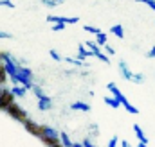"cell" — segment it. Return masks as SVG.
Listing matches in <instances>:
<instances>
[{"mask_svg": "<svg viewBox=\"0 0 155 147\" xmlns=\"http://www.w3.org/2000/svg\"><path fill=\"white\" fill-rule=\"evenodd\" d=\"M107 88H108V92L116 97L117 101L123 104V108L128 111V113H132V115H139V108H137V106H134V104H132V102L124 97V93H123V92H121V90L116 86V83H108V84H107Z\"/></svg>", "mask_w": 155, "mask_h": 147, "instance_id": "6da1fadb", "label": "cell"}, {"mask_svg": "<svg viewBox=\"0 0 155 147\" xmlns=\"http://www.w3.org/2000/svg\"><path fill=\"white\" fill-rule=\"evenodd\" d=\"M15 93L7 86H0V111H7V108L15 102Z\"/></svg>", "mask_w": 155, "mask_h": 147, "instance_id": "7a4b0ae2", "label": "cell"}, {"mask_svg": "<svg viewBox=\"0 0 155 147\" xmlns=\"http://www.w3.org/2000/svg\"><path fill=\"white\" fill-rule=\"evenodd\" d=\"M119 72H121V75H123L126 81H132V83H143V81H144V75H143V74H134L128 68L126 61H119Z\"/></svg>", "mask_w": 155, "mask_h": 147, "instance_id": "3957f363", "label": "cell"}, {"mask_svg": "<svg viewBox=\"0 0 155 147\" xmlns=\"http://www.w3.org/2000/svg\"><path fill=\"white\" fill-rule=\"evenodd\" d=\"M5 113H7L13 120H18V122H22V124L27 120V111L24 110L20 104H16V102H13V104L7 108V111H5Z\"/></svg>", "mask_w": 155, "mask_h": 147, "instance_id": "277c9868", "label": "cell"}, {"mask_svg": "<svg viewBox=\"0 0 155 147\" xmlns=\"http://www.w3.org/2000/svg\"><path fill=\"white\" fill-rule=\"evenodd\" d=\"M76 16H54V14H49L47 16V22H51V23H67V25H74L78 23Z\"/></svg>", "mask_w": 155, "mask_h": 147, "instance_id": "5b68a950", "label": "cell"}, {"mask_svg": "<svg viewBox=\"0 0 155 147\" xmlns=\"http://www.w3.org/2000/svg\"><path fill=\"white\" fill-rule=\"evenodd\" d=\"M40 140L43 142V145H47V147H54V145H58V144H61L60 135H45V136H41Z\"/></svg>", "mask_w": 155, "mask_h": 147, "instance_id": "8992f818", "label": "cell"}, {"mask_svg": "<svg viewBox=\"0 0 155 147\" xmlns=\"http://www.w3.org/2000/svg\"><path fill=\"white\" fill-rule=\"evenodd\" d=\"M90 56H94V52H92L85 43H79V45H78V59L85 61V59H87V58H90Z\"/></svg>", "mask_w": 155, "mask_h": 147, "instance_id": "52a82bcc", "label": "cell"}, {"mask_svg": "<svg viewBox=\"0 0 155 147\" xmlns=\"http://www.w3.org/2000/svg\"><path fill=\"white\" fill-rule=\"evenodd\" d=\"M52 108V101H51V97L49 95H43V97H40L38 99V110L41 111H47Z\"/></svg>", "mask_w": 155, "mask_h": 147, "instance_id": "ba28073f", "label": "cell"}, {"mask_svg": "<svg viewBox=\"0 0 155 147\" xmlns=\"http://www.w3.org/2000/svg\"><path fill=\"white\" fill-rule=\"evenodd\" d=\"M134 133H135V136H137L139 142H143V144H148V142H150V140L146 138V135H144V131H143V127H141L139 124H134Z\"/></svg>", "mask_w": 155, "mask_h": 147, "instance_id": "9c48e42d", "label": "cell"}, {"mask_svg": "<svg viewBox=\"0 0 155 147\" xmlns=\"http://www.w3.org/2000/svg\"><path fill=\"white\" fill-rule=\"evenodd\" d=\"M71 110H74V111H83V113H88V111H90V106H88L87 102H83V101H76V102H72V104H71Z\"/></svg>", "mask_w": 155, "mask_h": 147, "instance_id": "30bf717a", "label": "cell"}, {"mask_svg": "<svg viewBox=\"0 0 155 147\" xmlns=\"http://www.w3.org/2000/svg\"><path fill=\"white\" fill-rule=\"evenodd\" d=\"M11 90H13V93H15V97H16V99H24V97L27 95V88H25V86H22V84H15Z\"/></svg>", "mask_w": 155, "mask_h": 147, "instance_id": "8fae6325", "label": "cell"}, {"mask_svg": "<svg viewBox=\"0 0 155 147\" xmlns=\"http://www.w3.org/2000/svg\"><path fill=\"white\" fill-rule=\"evenodd\" d=\"M7 81H9V74H7V68H5V63L0 61V86H5Z\"/></svg>", "mask_w": 155, "mask_h": 147, "instance_id": "7c38bea8", "label": "cell"}, {"mask_svg": "<svg viewBox=\"0 0 155 147\" xmlns=\"http://www.w3.org/2000/svg\"><path fill=\"white\" fill-rule=\"evenodd\" d=\"M103 101H105V104H107V106H110L112 110H117L119 106H123L116 97H114V95H105V99H103Z\"/></svg>", "mask_w": 155, "mask_h": 147, "instance_id": "4fadbf2b", "label": "cell"}, {"mask_svg": "<svg viewBox=\"0 0 155 147\" xmlns=\"http://www.w3.org/2000/svg\"><path fill=\"white\" fill-rule=\"evenodd\" d=\"M110 33H112L116 38H119V39H123V38H124V29H123V25H119V23L110 27Z\"/></svg>", "mask_w": 155, "mask_h": 147, "instance_id": "5bb4252c", "label": "cell"}, {"mask_svg": "<svg viewBox=\"0 0 155 147\" xmlns=\"http://www.w3.org/2000/svg\"><path fill=\"white\" fill-rule=\"evenodd\" d=\"M60 138H61V144H63L65 147H72V145H74V142L69 138V135H67L65 131H61V133H60Z\"/></svg>", "mask_w": 155, "mask_h": 147, "instance_id": "9a60e30c", "label": "cell"}, {"mask_svg": "<svg viewBox=\"0 0 155 147\" xmlns=\"http://www.w3.org/2000/svg\"><path fill=\"white\" fill-rule=\"evenodd\" d=\"M96 43H97L99 47H105V45L108 43V39H107V33H99V34L96 36Z\"/></svg>", "mask_w": 155, "mask_h": 147, "instance_id": "2e32d148", "label": "cell"}, {"mask_svg": "<svg viewBox=\"0 0 155 147\" xmlns=\"http://www.w3.org/2000/svg\"><path fill=\"white\" fill-rule=\"evenodd\" d=\"M63 61H67V63H71L74 67H85V61H81L78 58H63Z\"/></svg>", "mask_w": 155, "mask_h": 147, "instance_id": "e0dca14e", "label": "cell"}, {"mask_svg": "<svg viewBox=\"0 0 155 147\" xmlns=\"http://www.w3.org/2000/svg\"><path fill=\"white\" fill-rule=\"evenodd\" d=\"M65 0H41V4L43 5H47V7H58V5H61Z\"/></svg>", "mask_w": 155, "mask_h": 147, "instance_id": "ac0fdd59", "label": "cell"}, {"mask_svg": "<svg viewBox=\"0 0 155 147\" xmlns=\"http://www.w3.org/2000/svg\"><path fill=\"white\" fill-rule=\"evenodd\" d=\"M83 29H85V31H87V33H90V34H94V36H97V34H99V33H103V31H101V29H99V27H92V25H85V27H83Z\"/></svg>", "mask_w": 155, "mask_h": 147, "instance_id": "d6986e66", "label": "cell"}, {"mask_svg": "<svg viewBox=\"0 0 155 147\" xmlns=\"http://www.w3.org/2000/svg\"><path fill=\"white\" fill-rule=\"evenodd\" d=\"M49 56H51L54 61H63V58H61V56H60V54H58L54 48H51V50H49Z\"/></svg>", "mask_w": 155, "mask_h": 147, "instance_id": "ffe728a7", "label": "cell"}, {"mask_svg": "<svg viewBox=\"0 0 155 147\" xmlns=\"http://www.w3.org/2000/svg\"><path fill=\"white\" fill-rule=\"evenodd\" d=\"M65 25H67V23H54L51 29H52L54 33H60V31H65Z\"/></svg>", "mask_w": 155, "mask_h": 147, "instance_id": "44dd1931", "label": "cell"}, {"mask_svg": "<svg viewBox=\"0 0 155 147\" xmlns=\"http://www.w3.org/2000/svg\"><path fill=\"white\" fill-rule=\"evenodd\" d=\"M0 7H9V9H15V4L11 0H0Z\"/></svg>", "mask_w": 155, "mask_h": 147, "instance_id": "7402d4cb", "label": "cell"}, {"mask_svg": "<svg viewBox=\"0 0 155 147\" xmlns=\"http://www.w3.org/2000/svg\"><path fill=\"white\" fill-rule=\"evenodd\" d=\"M33 92H35V95H36V97H43V95H45V93H43V90H41V88H40L38 84H35V86H33Z\"/></svg>", "mask_w": 155, "mask_h": 147, "instance_id": "603a6c76", "label": "cell"}, {"mask_svg": "<svg viewBox=\"0 0 155 147\" xmlns=\"http://www.w3.org/2000/svg\"><path fill=\"white\" fill-rule=\"evenodd\" d=\"M135 2L146 4V5H150V9H152V11H155V0H135Z\"/></svg>", "mask_w": 155, "mask_h": 147, "instance_id": "cb8c5ba5", "label": "cell"}, {"mask_svg": "<svg viewBox=\"0 0 155 147\" xmlns=\"http://www.w3.org/2000/svg\"><path fill=\"white\" fill-rule=\"evenodd\" d=\"M117 142H119V138L117 136H112L110 142H108V147H117Z\"/></svg>", "mask_w": 155, "mask_h": 147, "instance_id": "d4e9b609", "label": "cell"}, {"mask_svg": "<svg viewBox=\"0 0 155 147\" xmlns=\"http://www.w3.org/2000/svg\"><path fill=\"white\" fill-rule=\"evenodd\" d=\"M9 38H13L11 33H4V31H0V39H9Z\"/></svg>", "mask_w": 155, "mask_h": 147, "instance_id": "484cf974", "label": "cell"}, {"mask_svg": "<svg viewBox=\"0 0 155 147\" xmlns=\"http://www.w3.org/2000/svg\"><path fill=\"white\" fill-rule=\"evenodd\" d=\"M105 50H107V52H108V54H110V56H114V52H116V50H114V48H112V47H110V45H108V43H107V45H105Z\"/></svg>", "mask_w": 155, "mask_h": 147, "instance_id": "4316f807", "label": "cell"}, {"mask_svg": "<svg viewBox=\"0 0 155 147\" xmlns=\"http://www.w3.org/2000/svg\"><path fill=\"white\" fill-rule=\"evenodd\" d=\"M83 147H96V145H94L88 138H85V140H83Z\"/></svg>", "mask_w": 155, "mask_h": 147, "instance_id": "83f0119b", "label": "cell"}, {"mask_svg": "<svg viewBox=\"0 0 155 147\" xmlns=\"http://www.w3.org/2000/svg\"><path fill=\"white\" fill-rule=\"evenodd\" d=\"M148 58H155V47H152L150 50H148V54H146Z\"/></svg>", "mask_w": 155, "mask_h": 147, "instance_id": "f1b7e54d", "label": "cell"}, {"mask_svg": "<svg viewBox=\"0 0 155 147\" xmlns=\"http://www.w3.org/2000/svg\"><path fill=\"white\" fill-rule=\"evenodd\" d=\"M121 147H130V144L126 140H121Z\"/></svg>", "mask_w": 155, "mask_h": 147, "instance_id": "f546056e", "label": "cell"}, {"mask_svg": "<svg viewBox=\"0 0 155 147\" xmlns=\"http://www.w3.org/2000/svg\"><path fill=\"white\" fill-rule=\"evenodd\" d=\"M72 147H83V142H74V145Z\"/></svg>", "mask_w": 155, "mask_h": 147, "instance_id": "4dcf8cb0", "label": "cell"}, {"mask_svg": "<svg viewBox=\"0 0 155 147\" xmlns=\"http://www.w3.org/2000/svg\"><path fill=\"white\" fill-rule=\"evenodd\" d=\"M135 147H148V144H143V142H139V144H137Z\"/></svg>", "mask_w": 155, "mask_h": 147, "instance_id": "1f68e13d", "label": "cell"}, {"mask_svg": "<svg viewBox=\"0 0 155 147\" xmlns=\"http://www.w3.org/2000/svg\"><path fill=\"white\" fill-rule=\"evenodd\" d=\"M54 147H65V145L63 144H58V145H54Z\"/></svg>", "mask_w": 155, "mask_h": 147, "instance_id": "d6a6232c", "label": "cell"}]
</instances>
